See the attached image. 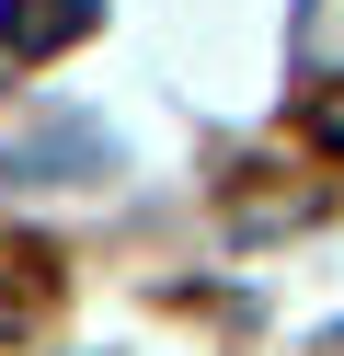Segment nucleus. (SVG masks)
I'll use <instances>...</instances> for the list:
<instances>
[{"mask_svg": "<svg viewBox=\"0 0 344 356\" xmlns=\"http://www.w3.org/2000/svg\"><path fill=\"white\" fill-rule=\"evenodd\" d=\"M310 138H321V149H344V81H333V92H321V115H310Z\"/></svg>", "mask_w": 344, "mask_h": 356, "instance_id": "f03ea898", "label": "nucleus"}, {"mask_svg": "<svg viewBox=\"0 0 344 356\" xmlns=\"http://www.w3.org/2000/svg\"><path fill=\"white\" fill-rule=\"evenodd\" d=\"M69 35H92V0H0V58H46Z\"/></svg>", "mask_w": 344, "mask_h": 356, "instance_id": "f257e3e1", "label": "nucleus"}]
</instances>
